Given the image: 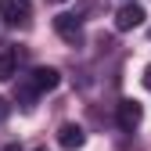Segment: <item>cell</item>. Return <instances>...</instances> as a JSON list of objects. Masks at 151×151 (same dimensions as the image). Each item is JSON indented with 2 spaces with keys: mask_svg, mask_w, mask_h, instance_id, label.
Segmentation results:
<instances>
[{
  "mask_svg": "<svg viewBox=\"0 0 151 151\" xmlns=\"http://www.w3.org/2000/svg\"><path fill=\"white\" fill-rule=\"evenodd\" d=\"M140 22H144V7H140V4H122V7L115 11V29H119V32L137 29Z\"/></svg>",
  "mask_w": 151,
  "mask_h": 151,
  "instance_id": "cell-4",
  "label": "cell"
},
{
  "mask_svg": "<svg viewBox=\"0 0 151 151\" xmlns=\"http://www.w3.org/2000/svg\"><path fill=\"white\" fill-rule=\"evenodd\" d=\"M0 18L14 29H25L32 22V4L29 0H0Z\"/></svg>",
  "mask_w": 151,
  "mask_h": 151,
  "instance_id": "cell-2",
  "label": "cell"
},
{
  "mask_svg": "<svg viewBox=\"0 0 151 151\" xmlns=\"http://www.w3.org/2000/svg\"><path fill=\"white\" fill-rule=\"evenodd\" d=\"M4 151H22V147H18V144H7V147H4Z\"/></svg>",
  "mask_w": 151,
  "mask_h": 151,
  "instance_id": "cell-11",
  "label": "cell"
},
{
  "mask_svg": "<svg viewBox=\"0 0 151 151\" xmlns=\"http://www.w3.org/2000/svg\"><path fill=\"white\" fill-rule=\"evenodd\" d=\"M29 83L40 90V93H47V90H54V86L61 83V72H58V68H50V65H40V68H32V72H29Z\"/></svg>",
  "mask_w": 151,
  "mask_h": 151,
  "instance_id": "cell-5",
  "label": "cell"
},
{
  "mask_svg": "<svg viewBox=\"0 0 151 151\" xmlns=\"http://www.w3.org/2000/svg\"><path fill=\"white\" fill-rule=\"evenodd\" d=\"M32 151H47V147H32Z\"/></svg>",
  "mask_w": 151,
  "mask_h": 151,
  "instance_id": "cell-13",
  "label": "cell"
},
{
  "mask_svg": "<svg viewBox=\"0 0 151 151\" xmlns=\"http://www.w3.org/2000/svg\"><path fill=\"white\" fill-rule=\"evenodd\" d=\"M47 4H65V0H47Z\"/></svg>",
  "mask_w": 151,
  "mask_h": 151,
  "instance_id": "cell-12",
  "label": "cell"
},
{
  "mask_svg": "<svg viewBox=\"0 0 151 151\" xmlns=\"http://www.w3.org/2000/svg\"><path fill=\"white\" fill-rule=\"evenodd\" d=\"M18 76V50L7 47V50H0V83H11Z\"/></svg>",
  "mask_w": 151,
  "mask_h": 151,
  "instance_id": "cell-7",
  "label": "cell"
},
{
  "mask_svg": "<svg viewBox=\"0 0 151 151\" xmlns=\"http://www.w3.org/2000/svg\"><path fill=\"white\" fill-rule=\"evenodd\" d=\"M140 79H144V86H147V90H151V65H147V68H144V76H140Z\"/></svg>",
  "mask_w": 151,
  "mask_h": 151,
  "instance_id": "cell-10",
  "label": "cell"
},
{
  "mask_svg": "<svg viewBox=\"0 0 151 151\" xmlns=\"http://www.w3.org/2000/svg\"><path fill=\"white\" fill-rule=\"evenodd\" d=\"M7 115H11V104H7V101H4V97H0V122H4V119H7Z\"/></svg>",
  "mask_w": 151,
  "mask_h": 151,
  "instance_id": "cell-9",
  "label": "cell"
},
{
  "mask_svg": "<svg viewBox=\"0 0 151 151\" xmlns=\"http://www.w3.org/2000/svg\"><path fill=\"white\" fill-rule=\"evenodd\" d=\"M115 119H119V126L126 129V133H133V129L144 122V108H140V101H133V97L119 101V108H115Z\"/></svg>",
  "mask_w": 151,
  "mask_h": 151,
  "instance_id": "cell-3",
  "label": "cell"
},
{
  "mask_svg": "<svg viewBox=\"0 0 151 151\" xmlns=\"http://www.w3.org/2000/svg\"><path fill=\"white\" fill-rule=\"evenodd\" d=\"M54 32H58L68 47H83V40H86L79 14H54Z\"/></svg>",
  "mask_w": 151,
  "mask_h": 151,
  "instance_id": "cell-1",
  "label": "cell"
},
{
  "mask_svg": "<svg viewBox=\"0 0 151 151\" xmlns=\"http://www.w3.org/2000/svg\"><path fill=\"white\" fill-rule=\"evenodd\" d=\"M58 144H61L65 151H79V147L86 144V133H83V126H76V122H65V126L58 129Z\"/></svg>",
  "mask_w": 151,
  "mask_h": 151,
  "instance_id": "cell-6",
  "label": "cell"
},
{
  "mask_svg": "<svg viewBox=\"0 0 151 151\" xmlns=\"http://www.w3.org/2000/svg\"><path fill=\"white\" fill-rule=\"evenodd\" d=\"M14 97H18V104H22V108H32V104H36V97H40V90H36V86L29 83V76H18Z\"/></svg>",
  "mask_w": 151,
  "mask_h": 151,
  "instance_id": "cell-8",
  "label": "cell"
}]
</instances>
